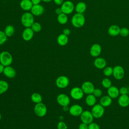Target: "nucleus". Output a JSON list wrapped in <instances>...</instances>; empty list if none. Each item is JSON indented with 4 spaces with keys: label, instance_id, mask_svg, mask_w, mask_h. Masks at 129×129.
I'll list each match as a JSON object with an SVG mask.
<instances>
[{
    "label": "nucleus",
    "instance_id": "8",
    "mask_svg": "<svg viewBox=\"0 0 129 129\" xmlns=\"http://www.w3.org/2000/svg\"><path fill=\"white\" fill-rule=\"evenodd\" d=\"M84 93L83 92L81 88L78 87H75L73 88L70 91V95L71 97L76 100L81 99L84 96Z\"/></svg>",
    "mask_w": 129,
    "mask_h": 129
},
{
    "label": "nucleus",
    "instance_id": "13",
    "mask_svg": "<svg viewBox=\"0 0 129 129\" xmlns=\"http://www.w3.org/2000/svg\"><path fill=\"white\" fill-rule=\"evenodd\" d=\"M70 114L73 116H80L83 111L82 107L79 104H74L72 105L69 109Z\"/></svg>",
    "mask_w": 129,
    "mask_h": 129
},
{
    "label": "nucleus",
    "instance_id": "9",
    "mask_svg": "<svg viewBox=\"0 0 129 129\" xmlns=\"http://www.w3.org/2000/svg\"><path fill=\"white\" fill-rule=\"evenodd\" d=\"M113 76L117 80H121L124 76V70L121 66H116L113 68Z\"/></svg>",
    "mask_w": 129,
    "mask_h": 129
},
{
    "label": "nucleus",
    "instance_id": "38",
    "mask_svg": "<svg viewBox=\"0 0 129 129\" xmlns=\"http://www.w3.org/2000/svg\"><path fill=\"white\" fill-rule=\"evenodd\" d=\"M88 129H100V128L97 123L92 122L88 124Z\"/></svg>",
    "mask_w": 129,
    "mask_h": 129
},
{
    "label": "nucleus",
    "instance_id": "30",
    "mask_svg": "<svg viewBox=\"0 0 129 129\" xmlns=\"http://www.w3.org/2000/svg\"><path fill=\"white\" fill-rule=\"evenodd\" d=\"M9 89V84L4 80H0V94L7 92Z\"/></svg>",
    "mask_w": 129,
    "mask_h": 129
},
{
    "label": "nucleus",
    "instance_id": "41",
    "mask_svg": "<svg viewBox=\"0 0 129 129\" xmlns=\"http://www.w3.org/2000/svg\"><path fill=\"white\" fill-rule=\"evenodd\" d=\"M62 33L68 36L71 34V30L69 28H64L62 30Z\"/></svg>",
    "mask_w": 129,
    "mask_h": 129
},
{
    "label": "nucleus",
    "instance_id": "40",
    "mask_svg": "<svg viewBox=\"0 0 129 129\" xmlns=\"http://www.w3.org/2000/svg\"><path fill=\"white\" fill-rule=\"evenodd\" d=\"M79 129H88V124L84 122L81 123L79 125Z\"/></svg>",
    "mask_w": 129,
    "mask_h": 129
},
{
    "label": "nucleus",
    "instance_id": "18",
    "mask_svg": "<svg viewBox=\"0 0 129 129\" xmlns=\"http://www.w3.org/2000/svg\"><path fill=\"white\" fill-rule=\"evenodd\" d=\"M33 6L31 0H21L20 3V7L22 10L26 12L31 10Z\"/></svg>",
    "mask_w": 129,
    "mask_h": 129
},
{
    "label": "nucleus",
    "instance_id": "4",
    "mask_svg": "<svg viewBox=\"0 0 129 129\" xmlns=\"http://www.w3.org/2000/svg\"><path fill=\"white\" fill-rule=\"evenodd\" d=\"M75 5L71 1H64L60 6L62 12L65 14L69 15L72 14L75 10Z\"/></svg>",
    "mask_w": 129,
    "mask_h": 129
},
{
    "label": "nucleus",
    "instance_id": "3",
    "mask_svg": "<svg viewBox=\"0 0 129 129\" xmlns=\"http://www.w3.org/2000/svg\"><path fill=\"white\" fill-rule=\"evenodd\" d=\"M13 62L12 54L7 51H3L0 53V63L5 67L11 66Z\"/></svg>",
    "mask_w": 129,
    "mask_h": 129
},
{
    "label": "nucleus",
    "instance_id": "23",
    "mask_svg": "<svg viewBox=\"0 0 129 129\" xmlns=\"http://www.w3.org/2000/svg\"><path fill=\"white\" fill-rule=\"evenodd\" d=\"M120 28L116 25H112L110 26L108 29L109 35L111 36H116L119 34Z\"/></svg>",
    "mask_w": 129,
    "mask_h": 129
},
{
    "label": "nucleus",
    "instance_id": "10",
    "mask_svg": "<svg viewBox=\"0 0 129 129\" xmlns=\"http://www.w3.org/2000/svg\"><path fill=\"white\" fill-rule=\"evenodd\" d=\"M80 116L82 122L88 124L92 122L94 119L91 112L87 110L83 111Z\"/></svg>",
    "mask_w": 129,
    "mask_h": 129
},
{
    "label": "nucleus",
    "instance_id": "2",
    "mask_svg": "<svg viewBox=\"0 0 129 129\" xmlns=\"http://www.w3.org/2000/svg\"><path fill=\"white\" fill-rule=\"evenodd\" d=\"M71 23L75 28H81L83 27L85 23V18L83 14L76 13L71 19Z\"/></svg>",
    "mask_w": 129,
    "mask_h": 129
},
{
    "label": "nucleus",
    "instance_id": "6",
    "mask_svg": "<svg viewBox=\"0 0 129 129\" xmlns=\"http://www.w3.org/2000/svg\"><path fill=\"white\" fill-rule=\"evenodd\" d=\"M35 114L38 117H43L47 113V107L46 105L41 102L35 104L34 108Z\"/></svg>",
    "mask_w": 129,
    "mask_h": 129
},
{
    "label": "nucleus",
    "instance_id": "29",
    "mask_svg": "<svg viewBox=\"0 0 129 129\" xmlns=\"http://www.w3.org/2000/svg\"><path fill=\"white\" fill-rule=\"evenodd\" d=\"M32 101L35 104L41 103L42 101V97L41 94L38 93H34L31 96Z\"/></svg>",
    "mask_w": 129,
    "mask_h": 129
},
{
    "label": "nucleus",
    "instance_id": "12",
    "mask_svg": "<svg viewBox=\"0 0 129 129\" xmlns=\"http://www.w3.org/2000/svg\"><path fill=\"white\" fill-rule=\"evenodd\" d=\"M81 88L84 94L87 95L92 94L95 89L93 84L90 81H85L83 83Z\"/></svg>",
    "mask_w": 129,
    "mask_h": 129
},
{
    "label": "nucleus",
    "instance_id": "1",
    "mask_svg": "<svg viewBox=\"0 0 129 129\" xmlns=\"http://www.w3.org/2000/svg\"><path fill=\"white\" fill-rule=\"evenodd\" d=\"M21 22L22 25L25 28L31 27L34 22V16L31 12H26L21 17Z\"/></svg>",
    "mask_w": 129,
    "mask_h": 129
},
{
    "label": "nucleus",
    "instance_id": "43",
    "mask_svg": "<svg viewBox=\"0 0 129 129\" xmlns=\"http://www.w3.org/2000/svg\"><path fill=\"white\" fill-rule=\"evenodd\" d=\"M55 13H56L57 15H59V14H60L61 13H62L60 7V8H57L55 10Z\"/></svg>",
    "mask_w": 129,
    "mask_h": 129
},
{
    "label": "nucleus",
    "instance_id": "32",
    "mask_svg": "<svg viewBox=\"0 0 129 129\" xmlns=\"http://www.w3.org/2000/svg\"><path fill=\"white\" fill-rule=\"evenodd\" d=\"M101 84L102 86L106 89H108L109 87H110L112 86V83H111V80L107 78H104L101 82Z\"/></svg>",
    "mask_w": 129,
    "mask_h": 129
},
{
    "label": "nucleus",
    "instance_id": "46",
    "mask_svg": "<svg viewBox=\"0 0 129 129\" xmlns=\"http://www.w3.org/2000/svg\"><path fill=\"white\" fill-rule=\"evenodd\" d=\"M53 0H42V2H45V3H49V2H50L51 1H52Z\"/></svg>",
    "mask_w": 129,
    "mask_h": 129
},
{
    "label": "nucleus",
    "instance_id": "11",
    "mask_svg": "<svg viewBox=\"0 0 129 129\" xmlns=\"http://www.w3.org/2000/svg\"><path fill=\"white\" fill-rule=\"evenodd\" d=\"M56 101L62 107L68 106L70 103V97L64 93L59 94L56 97Z\"/></svg>",
    "mask_w": 129,
    "mask_h": 129
},
{
    "label": "nucleus",
    "instance_id": "16",
    "mask_svg": "<svg viewBox=\"0 0 129 129\" xmlns=\"http://www.w3.org/2000/svg\"><path fill=\"white\" fill-rule=\"evenodd\" d=\"M102 48L100 44L95 43L93 44L90 49V53L93 57H96L98 56L101 53Z\"/></svg>",
    "mask_w": 129,
    "mask_h": 129
},
{
    "label": "nucleus",
    "instance_id": "42",
    "mask_svg": "<svg viewBox=\"0 0 129 129\" xmlns=\"http://www.w3.org/2000/svg\"><path fill=\"white\" fill-rule=\"evenodd\" d=\"M53 2L58 6H61L64 2L63 0H53Z\"/></svg>",
    "mask_w": 129,
    "mask_h": 129
},
{
    "label": "nucleus",
    "instance_id": "14",
    "mask_svg": "<svg viewBox=\"0 0 129 129\" xmlns=\"http://www.w3.org/2000/svg\"><path fill=\"white\" fill-rule=\"evenodd\" d=\"M34 32L31 27L25 28L22 33V37L25 41H30L34 36Z\"/></svg>",
    "mask_w": 129,
    "mask_h": 129
},
{
    "label": "nucleus",
    "instance_id": "36",
    "mask_svg": "<svg viewBox=\"0 0 129 129\" xmlns=\"http://www.w3.org/2000/svg\"><path fill=\"white\" fill-rule=\"evenodd\" d=\"M92 94L96 98H98V97H100L102 96V90L99 88H96V89L95 88Z\"/></svg>",
    "mask_w": 129,
    "mask_h": 129
},
{
    "label": "nucleus",
    "instance_id": "21",
    "mask_svg": "<svg viewBox=\"0 0 129 129\" xmlns=\"http://www.w3.org/2000/svg\"><path fill=\"white\" fill-rule=\"evenodd\" d=\"M106 61L103 57H97L94 61V66L98 69H103L106 66Z\"/></svg>",
    "mask_w": 129,
    "mask_h": 129
},
{
    "label": "nucleus",
    "instance_id": "44",
    "mask_svg": "<svg viewBox=\"0 0 129 129\" xmlns=\"http://www.w3.org/2000/svg\"><path fill=\"white\" fill-rule=\"evenodd\" d=\"M31 1L32 2L33 5H35L40 4V3L42 1V0H31Z\"/></svg>",
    "mask_w": 129,
    "mask_h": 129
},
{
    "label": "nucleus",
    "instance_id": "28",
    "mask_svg": "<svg viewBox=\"0 0 129 129\" xmlns=\"http://www.w3.org/2000/svg\"><path fill=\"white\" fill-rule=\"evenodd\" d=\"M57 21L61 25L66 24L68 21V17L67 14H65L63 13H61L59 15H57Z\"/></svg>",
    "mask_w": 129,
    "mask_h": 129
},
{
    "label": "nucleus",
    "instance_id": "47",
    "mask_svg": "<svg viewBox=\"0 0 129 129\" xmlns=\"http://www.w3.org/2000/svg\"><path fill=\"white\" fill-rule=\"evenodd\" d=\"M1 119H2V115H1V114L0 113V120H1Z\"/></svg>",
    "mask_w": 129,
    "mask_h": 129
},
{
    "label": "nucleus",
    "instance_id": "35",
    "mask_svg": "<svg viewBox=\"0 0 129 129\" xmlns=\"http://www.w3.org/2000/svg\"><path fill=\"white\" fill-rule=\"evenodd\" d=\"M119 34L122 37H127L129 35V30L126 27H123L120 29Z\"/></svg>",
    "mask_w": 129,
    "mask_h": 129
},
{
    "label": "nucleus",
    "instance_id": "26",
    "mask_svg": "<svg viewBox=\"0 0 129 129\" xmlns=\"http://www.w3.org/2000/svg\"><path fill=\"white\" fill-rule=\"evenodd\" d=\"M86 103L89 106H93L96 103V97L93 94H89L86 97L85 99Z\"/></svg>",
    "mask_w": 129,
    "mask_h": 129
},
{
    "label": "nucleus",
    "instance_id": "7",
    "mask_svg": "<svg viewBox=\"0 0 129 129\" xmlns=\"http://www.w3.org/2000/svg\"><path fill=\"white\" fill-rule=\"evenodd\" d=\"M69 82V79L67 76H60L56 79L55 84L58 88L64 89L68 86Z\"/></svg>",
    "mask_w": 129,
    "mask_h": 129
},
{
    "label": "nucleus",
    "instance_id": "5",
    "mask_svg": "<svg viewBox=\"0 0 129 129\" xmlns=\"http://www.w3.org/2000/svg\"><path fill=\"white\" fill-rule=\"evenodd\" d=\"M104 107L100 104H96L92 106L91 113L94 118H99L101 117L104 113Z\"/></svg>",
    "mask_w": 129,
    "mask_h": 129
},
{
    "label": "nucleus",
    "instance_id": "27",
    "mask_svg": "<svg viewBox=\"0 0 129 129\" xmlns=\"http://www.w3.org/2000/svg\"><path fill=\"white\" fill-rule=\"evenodd\" d=\"M4 31L6 36L8 37H10L14 35L15 31V29L13 25H8L5 27Z\"/></svg>",
    "mask_w": 129,
    "mask_h": 129
},
{
    "label": "nucleus",
    "instance_id": "19",
    "mask_svg": "<svg viewBox=\"0 0 129 129\" xmlns=\"http://www.w3.org/2000/svg\"><path fill=\"white\" fill-rule=\"evenodd\" d=\"M107 94L112 99L116 98L120 94L119 89L114 86H111L107 89Z\"/></svg>",
    "mask_w": 129,
    "mask_h": 129
},
{
    "label": "nucleus",
    "instance_id": "17",
    "mask_svg": "<svg viewBox=\"0 0 129 129\" xmlns=\"http://www.w3.org/2000/svg\"><path fill=\"white\" fill-rule=\"evenodd\" d=\"M3 74L6 77L12 79L15 77L16 75V72L12 67L9 66L5 67Z\"/></svg>",
    "mask_w": 129,
    "mask_h": 129
},
{
    "label": "nucleus",
    "instance_id": "24",
    "mask_svg": "<svg viewBox=\"0 0 129 129\" xmlns=\"http://www.w3.org/2000/svg\"><path fill=\"white\" fill-rule=\"evenodd\" d=\"M112 98L108 95L102 97L100 100V103L104 107L109 106L112 103Z\"/></svg>",
    "mask_w": 129,
    "mask_h": 129
},
{
    "label": "nucleus",
    "instance_id": "15",
    "mask_svg": "<svg viewBox=\"0 0 129 129\" xmlns=\"http://www.w3.org/2000/svg\"><path fill=\"white\" fill-rule=\"evenodd\" d=\"M43 6L40 4L33 5L30 10V12L34 16H40L44 13Z\"/></svg>",
    "mask_w": 129,
    "mask_h": 129
},
{
    "label": "nucleus",
    "instance_id": "33",
    "mask_svg": "<svg viewBox=\"0 0 129 129\" xmlns=\"http://www.w3.org/2000/svg\"><path fill=\"white\" fill-rule=\"evenodd\" d=\"M103 73L104 75L106 77H110L112 75L113 68L111 67H105L103 69Z\"/></svg>",
    "mask_w": 129,
    "mask_h": 129
},
{
    "label": "nucleus",
    "instance_id": "45",
    "mask_svg": "<svg viewBox=\"0 0 129 129\" xmlns=\"http://www.w3.org/2000/svg\"><path fill=\"white\" fill-rule=\"evenodd\" d=\"M5 67L4 65H3L2 63H0V74L2 73H3Z\"/></svg>",
    "mask_w": 129,
    "mask_h": 129
},
{
    "label": "nucleus",
    "instance_id": "20",
    "mask_svg": "<svg viewBox=\"0 0 129 129\" xmlns=\"http://www.w3.org/2000/svg\"><path fill=\"white\" fill-rule=\"evenodd\" d=\"M118 103L122 107H126L129 105V96L127 95H121L118 99Z\"/></svg>",
    "mask_w": 129,
    "mask_h": 129
},
{
    "label": "nucleus",
    "instance_id": "25",
    "mask_svg": "<svg viewBox=\"0 0 129 129\" xmlns=\"http://www.w3.org/2000/svg\"><path fill=\"white\" fill-rule=\"evenodd\" d=\"M87 9V6L85 3L80 2L78 3L75 7V10L77 13L83 14Z\"/></svg>",
    "mask_w": 129,
    "mask_h": 129
},
{
    "label": "nucleus",
    "instance_id": "39",
    "mask_svg": "<svg viewBox=\"0 0 129 129\" xmlns=\"http://www.w3.org/2000/svg\"><path fill=\"white\" fill-rule=\"evenodd\" d=\"M119 94L121 95H125L128 93V89L125 87H122L119 89Z\"/></svg>",
    "mask_w": 129,
    "mask_h": 129
},
{
    "label": "nucleus",
    "instance_id": "37",
    "mask_svg": "<svg viewBox=\"0 0 129 129\" xmlns=\"http://www.w3.org/2000/svg\"><path fill=\"white\" fill-rule=\"evenodd\" d=\"M57 129H67L68 126L67 124L63 121H59L57 125Z\"/></svg>",
    "mask_w": 129,
    "mask_h": 129
},
{
    "label": "nucleus",
    "instance_id": "34",
    "mask_svg": "<svg viewBox=\"0 0 129 129\" xmlns=\"http://www.w3.org/2000/svg\"><path fill=\"white\" fill-rule=\"evenodd\" d=\"M8 37L5 34L4 31L0 30V45L4 44L7 40Z\"/></svg>",
    "mask_w": 129,
    "mask_h": 129
},
{
    "label": "nucleus",
    "instance_id": "31",
    "mask_svg": "<svg viewBox=\"0 0 129 129\" xmlns=\"http://www.w3.org/2000/svg\"><path fill=\"white\" fill-rule=\"evenodd\" d=\"M31 28L34 31V33L39 32L42 29L41 25L37 22H34L31 26Z\"/></svg>",
    "mask_w": 129,
    "mask_h": 129
},
{
    "label": "nucleus",
    "instance_id": "22",
    "mask_svg": "<svg viewBox=\"0 0 129 129\" xmlns=\"http://www.w3.org/2000/svg\"><path fill=\"white\" fill-rule=\"evenodd\" d=\"M56 41L58 45H59L60 46H63L68 44L69 42V38L68 36L62 33L58 36V37H57Z\"/></svg>",
    "mask_w": 129,
    "mask_h": 129
}]
</instances>
